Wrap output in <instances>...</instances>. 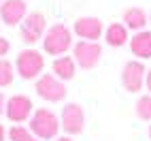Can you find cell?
<instances>
[{"mask_svg": "<svg viewBox=\"0 0 151 141\" xmlns=\"http://www.w3.org/2000/svg\"><path fill=\"white\" fill-rule=\"evenodd\" d=\"M32 133L43 139V141H49V139H55L62 124H60V118L47 107H38L36 111L30 116V126H28Z\"/></svg>", "mask_w": 151, "mask_h": 141, "instance_id": "6da1fadb", "label": "cell"}, {"mask_svg": "<svg viewBox=\"0 0 151 141\" xmlns=\"http://www.w3.org/2000/svg\"><path fill=\"white\" fill-rule=\"evenodd\" d=\"M73 47V32L66 24H53L43 36V49L49 56H64Z\"/></svg>", "mask_w": 151, "mask_h": 141, "instance_id": "7a4b0ae2", "label": "cell"}, {"mask_svg": "<svg viewBox=\"0 0 151 141\" xmlns=\"http://www.w3.org/2000/svg\"><path fill=\"white\" fill-rule=\"evenodd\" d=\"M45 68V56L38 49L28 47L24 52H19V56L15 58V73L22 79H38Z\"/></svg>", "mask_w": 151, "mask_h": 141, "instance_id": "3957f363", "label": "cell"}, {"mask_svg": "<svg viewBox=\"0 0 151 141\" xmlns=\"http://www.w3.org/2000/svg\"><path fill=\"white\" fill-rule=\"evenodd\" d=\"M34 90H36V94L43 100H47V103H60V100H64L66 94H68L64 81L58 79L53 73H43L36 79Z\"/></svg>", "mask_w": 151, "mask_h": 141, "instance_id": "277c9868", "label": "cell"}, {"mask_svg": "<svg viewBox=\"0 0 151 141\" xmlns=\"http://www.w3.org/2000/svg\"><path fill=\"white\" fill-rule=\"evenodd\" d=\"M47 32V17L38 11L28 13L26 19L22 22V28H19V34H22V41L28 45L38 43V39L43 41V36Z\"/></svg>", "mask_w": 151, "mask_h": 141, "instance_id": "5b68a950", "label": "cell"}, {"mask_svg": "<svg viewBox=\"0 0 151 141\" xmlns=\"http://www.w3.org/2000/svg\"><path fill=\"white\" fill-rule=\"evenodd\" d=\"M73 58L81 68L89 70V68L98 66L100 58H102V47L96 41H79L73 47Z\"/></svg>", "mask_w": 151, "mask_h": 141, "instance_id": "8992f818", "label": "cell"}, {"mask_svg": "<svg viewBox=\"0 0 151 141\" xmlns=\"http://www.w3.org/2000/svg\"><path fill=\"white\" fill-rule=\"evenodd\" d=\"M4 113L11 122L22 124L26 120H30V116L34 113V105H32V100H30V96L13 94L11 98H6V103H4Z\"/></svg>", "mask_w": 151, "mask_h": 141, "instance_id": "52a82bcc", "label": "cell"}, {"mask_svg": "<svg viewBox=\"0 0 151 141\" xmlns=\"http://www.w3.org/2000/svg\"><path fill=\"white\" fill-rule=\"evenodd\" d=\"M60 124L66 130L68 135H79L83 133L85 128V113L83 107L79 103H68L62 107V113H60Z\"/></svg>", "mask_w": 151, "mask_h": 141, "instance_id": "ba28073f", "label": "cell"}, {"mask_svg": "<svg viewBox=\"0 0 151 141\" xmlns=\"http://www.w3.org/2000/svg\"><path fill=\"white\" fill-rule=\"evenodd\" d=\"M145 77H147V68L140 60H130V62L124 64L122 70V84L128 92H138L145 84Z\"/></svg>", "mask_w": 151, "mask_h": 141, "instance_id": "9c48e42d", "label": "cell"}, {"mask_svg": "<svg viewBox=\"0 0 151 141\" xmlns=\"http://www.w3.org/2000/svg\"><path fill=\"white\" fill-rule=\"evenodd\" d=\"M28 15V4L26 0H2L0 2V22L6 26H17L22 24Z\"/></svg>", "mask_w": 151, "mask_h": 141, "instance_id": "30bf717a", "label": "cell"}, {"mask_svg": "<svg viewBox=\"0 0 151 141\" xmlns=\"http://www.w3.org/2000/svg\"><path fill=\"white\" fill-rule=\"evenodd\" d=\"M73 30L81 41H96L98 43V39L104 32V26H102V19L100 17H89L87 15V17H79L73 26Z\"/></svg>", "mask_w": 151, "mask_h": 141, "instance_id": "8fae6325", "label": "cell"}, {"mask_svg": "<svg viewBox=\"0 0 151 141\" xmlns=\"http://www.w3.org/2000/svg\"><path fill=\"white\" fill-rule=\"evenodd\" d=\"M130 52L138 58H151V32L149 30H138V32L130 39Z\"/></svg>", "mask_w": 151, "mask_h": 141, "instance_id": "7c38bea8", "label": "cell"}, {"mask_svg": "<svg viewBox=\"0 0 151 141\" xmlns=\"http://www.w3.org/2000/svg\"><path fill=\"white\" fill-rule=\"evenodd\" d=\"M51 70L58 79H62V81H68V79H73L75 73H77V62L73 56H58L51 64Z\"/></svg>", "mask_w": 151, "mask_h": 141, "instance_id": "4fadbf2b", "label": "cell"}, {"mask_svg": "<svg viewBox=\"0 0 151 141\" xmlns=\"http://www.w3.org/2000/svg\"><path fill=\"white\" fill-rule=\"evenodd\" d=\"M122 19H124V26L128 28V30H143L145 26H147V13L143 11L140 7H128L126 11H124V15H122Z\"/></svg>", "mask_w": 151, "mask_h": 141, "instance_id": "5bb4252c", "label": "cell"}, {"mask_svg": "<svg viewBox=\"0 0 151 141\" xmlns=\"http://www.w3.org/2000/svg\"><path fill=\"white\" fill-rule=\"evenodd\" d=\"M104 39H106V45L111 47H124L130 36H128V28L119 22H113L111 26H106V32H104Z\"/></svg>", "mask_w": 151, "mask_h": 141, "instance_id": "9a60e30c", "label": "cell"}, {"mask_svg": "<svg viewBox=\"0 0 151 141\" xmlns=\"http://www.w3.org/2000/svg\"><path fill=\"white\" fill-rule=\"evenodd\" d=\"M15 79V64L9 62L6 58L0 60V88H6L11 86Z\"/></svg>", "mask_w": 151, "mask_h": 141, "instance_id": "2e32d148", "label": "cell"}, {"mask_svg": "<svg viewBox=\"0 0 151 141\" xmlns=\"http://www.w3.org/2000/svg\"><path fill=\"white\" fill-rule=\"evenodd\" d=\"M9 139H11V141H43V139H38L30 128L19 126V124L9 130Z\"/></svg>", "mask_w": 151, "mask_h": 141, "instance_id": "e0dca14e", "label": "cell"}, {"mask_svg": "<svg viewBox=\"0 0 151 141\" xmlns=\"http://www.w3.org/2000/svg\"><path fill=\"white\" fill-rule=\"evenodd\" d=\"M136 116L140 120H145V122H149L151 120V96H140L138 103H136Z\"/></svg>", "mask_w": 151, "mask_h": 141, "instance_id": "ac0fdd59", "label": "cell"}, {"mask_svg": "<svg viewBox=\"0 0 151 141\" xmlns=\"http://www.w3.org/2000/svg\"><path fill=\"white\" fill-rule=\"evenodd\" d=\"M9 52H11V43H9V39L0 36V60H2Z\"/></svg>", "mask_w": 151, "mask_h": 141, "instance_id": "d6986e66", "label": "cell"}, {"mask_svg": "<svg viewBox=\"0 0 151 141\" xmlns=\"http://www.w3.org/2000/svg\"><path fill=\"white\" fill-rule=\"evenodd\" d=\"M145 84H147V90L151 92V68L147 70V77H145Z\"/></svg>", "mask_w": 151, "mask_h": 141, "instance_id": "ffe728a7", "label": "cell"}, {"mask_svg": "<svg viewBox=\"0 0 151 141\" xmlns=\"http://www.w3.org/2000/svg\"><path fill=\"white\" fill-rule=\"evenodd\" d=\"M4 103H6V100H4V96H2V92H0V113H2V111H4Z\"/></svg>", "mask_w": 151, "mask_h": 141, "instance_id": "44dd1931", "label": "cell"}, {"mask_svg": "<svg viewBox=\"0 0 151 141\" xmlns=\"http://www.w3.org/2000/svg\"><path fill=\"white\" fill-rule=\"evenodd\" d=\"M4 135H6V130H4L2 124H0V141H4Z\"/></svg>", "mask_w": 151, "mask_h": 141, "instance_id": "7402d4cb", "label": "cell"}, {"mask_svg": "<svg viewBox=\"0 0 151 141\" xmlns=\"http://www.w3.org/2000/svg\"><path fill=\"white\" fill-rule=\"evenodd\" d=\"M55 141H73L70 137H55Z\"/></svg>", "mask_w": 151, "mask_h": 141, "instance_id": "603a6c76", "label": "cell"}, {"mask_svg": "<svg viewBox=\"0 0 151 141\" xmlns=\"http://www.w3.org/2000/svg\"><path fill=\"white\" fill-rule=\"evenodd\" d=\"M149 139H151V126H149Z\"/></svg>", "mask_w": 151, "mask_h": 141, "instance_id": "cb8c5ba5", "label": "cell"}, {"mask_svg": "<svg viewBox=\"0 0 151 141\" xmlns=\"http://www.w3.org/2000/svg\"><path fill=\"white\" fill-rule=\"evenodd\" d=\"M149 22H151V15H149Z\"/></svg>", "mask_w": 151, "mask_h": 141, "instance_id": "d4e9b609", "label": "cell"}, {"mask_svg": "<svg viewBox=\"0 0 151 141\" xmlns=\"http://www.w3.org/2000/svg\"><path fill=\"white\" fill-rule=\"evenodd\" d=\"M0 26H2V22H0Z\"/></svg>", "mask_w": 151, "mask_h": 141, "instance_id": "484cf974", "label": "cell"}, {"mask_svg": "<svg viewBox=\"0 0 151 141\" xmlns=\"http://www.w3.org/2000/svg\"><path fill=\"white\" fill-rule=\"evenodd\" d=\"M0 2H2V0H0Z\"/></svg>", "mask_w": 151, "mask_h": 141, "instance_id": "4316f807", "label": "cell"}]
</instances>
